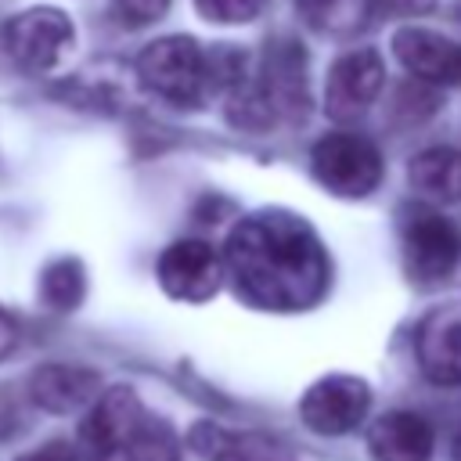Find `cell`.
Segmentation results:
<instances>
[{
	"label": "cell",
	"mask_w": 461,
	"mask_h": 461,
	"mask_svg": "<svg viewBox=\"0 0 461 461\" xmlns=\"http://www.w3.org/2000/svg\"><path fill=\"white\" fill-rule=\"evenodd\" d=\"M382 83H385V68L371 47H360V50L335 58V65L328 68V83H324L328 119H335V122L360 119L375 104Z\"/></svg>",
	"instance_id": "cell-9"
},
{
	"label": "cell",
	"mask_w": 461,
	"mask_h": 461,
	"mask_svg": "<svg viewBox=\"0 0 461 461\" xmlns=\"http://www.w3.org/2000/svg\"><path fill=\"white\" fill-rule=\"evenodd\" d=\"M68 47H72V22L58 7H29L7 22V54L29 72L54 68Z\"/></svg>",
	"instance_id": "cell-8"
},
{
	"label": "cell",
	"mask_w": 461,
	"mask_h": 461,
	"mask_svg": "<svg viewBox=\"0 0 461 461\" xmlns=\"http://www.w3.org/2000/svg\"><path fill=\"white\" fill-rule=\"evenodd\" d=\"M158 285L169 299L180 303H205L220 292L223 281V263L216 256V249L202 238H184L173 241L162 256H158Z\"/></svg>",
	"instance_id": "cell-7"
},
{
	"label": "cell",
	"mask_w": 461,
	"mask_h": 461,
	"mask_svg": "<svg viewBox=\"0 0 461 461\" xmlns=\"http://www.w3.org/2000/svg\"><path fill=\"white\" fill-rule=\"evenodd\" d=\"M126 25H151L169 11V0H112Z\"/></svg>",
	"instance_id": "cell-20"
},
{
	"label": "cell",
	"mask_w": 461,
	"mask_h": 461,
	"mask_svg": "<svg viewBox=\"0 0 461 461\" xmlns=\"http://www.w3.org/2000/svg\"><path fill=\"white\" fill-rule=\"evenodd\" d=\"M29 396L50 414H72L101 396V375L79 364H43L29 378Z\"/></svg>",
	"instance_id": "cell-12"
},
{
	"label": "cell",
	"mask_w": 461,
	"mask_h": 461,
	"mask_svg": "<svg viewBox=\"0 0 461 461\" xmlns=\"http://www.w3.org/2000/svg\"><path fill=\"white\" fill-rule=\"evenodd\" d=\"M367 407H371V389L357 375H324L299 400V414H303L306 429H313L321 436L353 432L367 418Z\"/></svg>",
	"instance_id": "cell-6"
},
{
	"label": "cell",
	"mask_w": 461,
	"mask_h": 461,
	"mask_svg": "<svg viewBox=\"0 0 461 461\" xmlns=\"http://www.w3.org/2000/svg\"><path fill=\"white\" fill-rule=\"evenodd\" d=\"M303 22L317 32L328 36H346V32H360L371 14L364 0H295Z\"/></svg>",
	"instance_id": "cell-17"
},
{
	"label": "cell",
	"mask_w": 461,
	"mask_h": 461,
	"mask_svg": "<svg viewBox=\"0 0 461 461\" xmlns=\"http://www.w3.org/2000/svg\"><path fill=\"white\" fill-rule=\"evenodd\" d=\"M137 76L151 94L169 104H202L209 94L205 50L191 36L151 40L137 54Z\"/></svg>",
	"instance_id": "cell-3"
},
{
	"label": "cell",
	"mask_w": 461,
	"mask_h": 461,
	"mask_svg": "<svg viewBox=\"0 0 461 461\" xmlns=\"http://www.w3.org/2000/svg\"><path fill=\"white\" fill-rule=\"evenodd\" d=\"M14 339H18V328H14V321H11V317L0 310V360H4V357L14 349Z\"/></svg>",
	"instance_id": "cell-23"
},
{
	"label": "cell",
	"mask_w": 461,
	"mask_h": 461,
	"mask_svg": "<svg viewBox=\"0 0 461 461\" xmlns=\"http://www.w3.org/2000/svg\"><path fill=\"white\" fill-rule=\"evenodd\" d=\"M450 457H454V461H461V432L454 436V454H450Z\"/></svg>",
	"instance_id": "cell-24"
},
{
	"label": "cell",
	"mask_w": 461,
	"mask_h": 461,
	"mask_svg": "<svg viewBox=\"0 0 461 461\" xmlns=\"http://www.w3.org/2000/svg\"><path fill=\"white\" fill-rule=\"evenodd\" d=\"M400 241H403V267L414 281H443L461 263L457 227L432 209L411 212Z\"/></svg>",
	"instance_id": "cell-5"
},
{
	"label": "cell",
	"mask_w": 461,
	"mask_h": 461,
	"mask_svg": "<svg viewBox=\"0 0 461 461\" xmlns=\"http://www.w3.org/2000/svg\"><path fill=\"white\" fill-rule=\"evenodd\" d=\"M367 447L375 461H432L436 432L414 411H385L375 418Z\"/></svg>",
	"instance_id": "cell-13"
},
{
	"label": "cell",
	"mask_w": 461,
	"mask_h": 461,
	"mask_svg": "<svg viewBox=\"0 0 461 461\" xmlns=\"http://www.w3.org/2000/svg\"><path fill=\"white\" fill-rule=\"evenodd\" d=\"M393 50L400 65L421 83H457V54L461 43L432 32V29H400L393 36Z\"/></svg>",
	"instance_id": "cell-14"
},
{
	"label": "cell",
	"mask_w": 461,
	"mask_h": 461,
	"mask_svg": "<svg viewBox=\"0 0 461 461\" xmlns=\"http://www.w3.org/2000/svg\"><path fill=\"white\" fill-rule=\"evenodd\" d=\"M310 169L313 176L331 191V194H342V198H364L371 194L378 184H382V173H385V162H382V151L360 137V133H324L313 151H310Z\"/></svg>",
	"instance_id": "cell-4"
},
{
	"label": "cell",
	"mask_w": 461,
	"mask_h": 461,
	"mask_svg": "<svg viewBox=\"0 0 461 461\" xmlns=\"http://www.w3.org/2000/svg\"><path fill=\"white\" fill-rule=\"evenodd\" d=\"M414 353L425 378L439 385H461V299L439 303L425 313L414 335Z\"/></svg>",
	"instance_id": "cell-11"
},
{
	"label": "cell",
	"mask_w": 461,
	"mask_h": 461,
	"mask_svg": "<svg viewBox=\"0 0 461 461\" xmlns=\"http://www.w3.org/2000/svg\"><path fill=\"white\" fill-rule=\"evenodd\" d=\"M411 187L425 202H461V151L457 148H429L418 151L407 166Z\"/></svg>",
	"instance_id": "cell-16"
},
{
	"label": "cell",
	"mask_w": 461,
	"mask_h": 461,
	"mask_svg": "<svg viewBox=\"0 0 461 461\" xmlns=\"http://www.w3.org/2000/svg\"><path fill=\"white\" fill-rule=\"evenodd\" d=\"M198 450L209 461H299L295 450L270 432H223V429H194Z\"/></svg>",
	"instance_id": "cell-15"
},
{
	"label": "cell",
	"mask_w": 461,
	"mask_h": 461,
	"mask_svg": "<svg viewBox=\"0 0 461 461\" xmlns=\"http://www.w3.org/2000/svg\"><path fill=\"white\" fill-rule=\"evenodd\" d=\"M83 461H180L176 436L158 421L133 389H104L79 425Z\"/></svg>",
	"instance_id": "cell-2"
},
{
	"label": "cell",
	"mask_w": 461,
	"mask_h": 461,
	"mask_svg": "<svg viewBox=\"0 0 461 461\" xmlns=\"http://www.w3.org/2000/svg\"><path fill=\"white\" fill-rule=\"evenodd\" d=\"M83 288H86L83 267H79L76 259H58L54 267H47L40 292H43V299H47L54 310H72V306H79Z\"/></svg>",
	"instance_id": "cell-18"
},
{
	"label": "cell",
	"mask_w": 461,
	"mask_h": 461,
	"mask_svg": "<svg viewBox=\"0 0 461 461\" xmlns=\"http://www.w3.org/2000/svg\"><path fill=\"white\" fill-rule=\"evenodd\" d=\"M198 14L209 22H223V25H238V22H252L267 0H194Z\"/></svg>",
	"instance_id": "cell-19"
},
{
	"label": "cell",
	"mask_w": 461,
	"mask_h": 461,
	"mask_svg": "<svg viewBox=\"0 0 461 461\" xmlns=\"http://www.w3.org/2000/svg\"><path fill=\"white\" fill-rule=\"evenodd\" d=\"M18 461H79V450L68 443V439H50L29 454H22Z\"/></svg>",
	"instance_id": "cell-22"
},
{
	"label": "cell",
	"mask_w": 461,
	"mask_h": 461,
	"mask_svg": "<svg viewBox=\"0 0 461 461\" xmlns=\"http://www.w3.org/2000/svg\"><path fill=\"white\" fill-rule=\"evenodd\" d=\"M367 14L375 18H414V14H429L436 7V0H364Z\"/></svg>",
	"instance_id": "cell-21"
},
{
	"label": "cell",
	"mask_w": 461,
	"mask_h": 461,
	"mask_svg": "<svg viewBox=\"0 0 461 461\" xmlns=\"http://www.w3.org/2000/svg\"><path fill=\"white\" fill-rule=\"evenodd\" d=\"M220 263L245 303L277 313L310 310L331 277L328 252L313 227L281 209L238 220Z\"/></svg>",
	"instance_id": "cell-1"
},
{
	"label": "cell",
	"mask_w": 461,
	"mask_h": 461,
	"mask_svg": "<svg viewBox=\"0 0 461 461\" xmlns=\"http://www.w3.org/2000/svg\"><path fill=\"white\" fill-rule=\"evenodd\" d=\"M259 90V97L267 101V108L274 112V119H303V112L310 108V90H306V54L295 40H274L263 50V65H259V79L252 83Z\"/></svg>",
	"instance_id": "cell-10"
}]
</instances>
